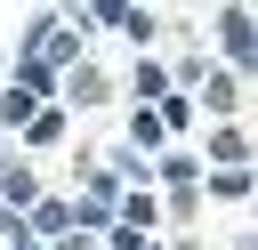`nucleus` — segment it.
Listing matches in <instances>:
<instances>
[{
    "label": "nucleus",
    "mask_w": 258,
    "mask_h": 250,
    "mask_svg": "<svg viewBox=\"0 0 258 250\" xmlns=\"http://www.w3.org/2000/svg\"><path fill=\"white\" fill-rule=\"evenodd\" d=\"M153 113H161V129H194V105H185V89H169Z\"/></svg>",
    "instance_id": "2eb2a0df"
},
{
    "label": "nucleus",
    "mask_w": 258,
    "mask_h": 250,
    "mask_svg": "<svg viewBox=\"0 0 258 250\" xmlns=\"http://www.w3.org/2000/svg\"><path fill=\"white\" fill-rule=\"evenodd\" d=\"M56 137H64V105H40L24 121V145H56Z\"/></svg>",
    "instance_id": "9d476101"
},
{
    "label": "nucleus",
    "mask_w": 258,
    "mask_h": 250,
    "mask_svg": "<svg viewBox=\"0 0 258 250\" xmlns=\"http://www.w3.org/2000/svg\"><path fill=\"white\" fill-rule=\"evenodd\" d=\"M153 177L169 185V202H177V210H194V185H202V161H194V153H161V161H153Z\"/></svg>",
    "instance_id": "f03ea898"
},
{
    "label": "nucleus",
    "mask_w": 258,
    "mask_h": 250,
    "mask_svg": "<svg viewBox=\"0 0 258 250\" xmlns=\"http://www.w3.org/2000/svg\"><path fill=\"white\" fill-rule=\"evenodd\" d=\"M218 48H226L234 73H250V65H258V16H250V8H218Z\"/></svg>",
    "instance_id": "f257e3e1"
},
{
    "label": "nucleus",
    "mask_w": 258,
    "mask_h": 250,
    "mask_svg": "<svg viewBox=\"0 0 258 250\" xmlns=\"http://www.w3.org/2000/svg\"><path fill=\"white\" fill-rule=\"evenodd\" d=\"M161 137H169V129H161V113H153V105H145V113H129V145H137V153H145V145H161Z\"/></svg>",
    "instance_id": "ddd939ff"
},
{
    "label": "nucleus",
    "mask_w": 258,
    "mask_h": 250,
    "mask_svg": "<svg viewBox=\"0 0 258 250\" xmlns=\"http://www.w3.org/2000/svg\"><path fill=\"white\" fill-rule=\"evenodd\" d=\"M234 250H258V234H242V242H234Z\"/></svg>",
    "instance_id": "a211bd4d"
},
{
    "label": "nucleus",
    "mask_w": 258,
    "mask_h": 250,
    "mask_svg": "<svg viewBox=\"0 0 258 250\" xmlns=\"http://www.w3.org/2000/svg\"><path fill=\"white\" fill-rule=\"evenodd\" d=\"M64 105H105V73L97 65H73L64 73Z\"/></svg>",
    "instance_id": "6e6552de"
},
{
    "label": "nucleus",
    "mask_w": 258,
    "mask_h": 250,
    "mask_svg": "<svg viewBox=\"0 0 258 250\" xmlns=\"http://www.w3.org/2000/svg\"><path fill=\"white\" fill-rule=\"evenodd\" d=\"M105 250H145V234H129V226H105Z\"/></svg>",
    "instance_id": "f3484780"
},
{
    "label": "nucleus",
    "mask_w": 258,
    "mask_h": 250,
    "mask_svg": "<svg viewBox=\"0 0 258 250\" xmlns=\"http://www.w3.org/2000/svg\"><path fill=\"white\" fill-rule=\"evenodd\" d=\"M8 89H24V97H40V105H48V97H56V73H48L40 56H16V81H8Z\"/></svg>",
    "instance_id": "0eeeda50"
},
{
    "label": "nucleus",
    "mask_w": 258,
    "mask_h": 250,
    "mask_svg": "<svg viewBox=\"0 0 258 250\" xmlns=\"http://www.w3.org/2000/svg\"><path fill=\"white\" fill-rule=\"evenodd\" d=\"M129 89H137V105H161V97H169V65H161V56H137Z\"/></svg>",
    "instance_id": "39448f33"
},
{
    "label": "nucleus",
    "mask_w": 258,
    "mask_h": 250,
    "mask_svg": "<svg viewBox=\"0 0 258 250\" xmlns=\"http://www.w3.org/2000/svg\"><path fill=\"white\" fill-rule=\"evenodd\" d=\"M40 113V97H24V89H0V129H24Z\"/></svg>",
    "instance_id": "f8f14e48"
},
{
    "label": "nucleus",
    "mask_w": 258,
    "mask_h": 250,
    "mask_svg": "<svg viewBox=\"0 0 258 250\" xmlns=\"http://www.w3.org/2000/svg\"><path fill=\"white\" fill-rule=\"evenodd\" d=\"M210 169H250V145H242V129H210Z\"/></svg>",
    "instance_id": "423d86ee"
},
{
    "label": "nucleus",
    "mask_w": 258,
    "mask_h": 250,
    "mask_svg": "<svg viewBox=\"0 0 258 250\" xmlns=\"http://www.w3.org/2000/svg\"><path fill=\"white\" fill-rule=\"evenodd\" d=\"M121 226L145 234V226H153V194H129V202H121Z\"/></svg>",
    "instance_id": "dca6fc26"
},
{
    "label": "nucleus",
    "mask_w": 258,
    "mask_h": 250,
    "mask_svg": "<svg viewBox=\"0 0 258 250\" xmlns=\"http://www.w3.org/2000/svg\"><path fill=\"white\" fill-rule=\"evenodd\" d=\"M202 194H218V202H242V194H258V169H210V177H202Z\"/></svg>",
    "instance_id": "1a4fd4ad"
},
{
    "label": "nucleus",
    "mask_w": 258,
    "mask_h": 250,
    "mask_svg": "<svg viewBox=\"0 0 258 250\" xmlns=\"http://www.w3.org/2000/svg\"><path fill=\"white\" fill-rule=\"evenodd\" d=\"M24 226H32V242H48V234H56V242H64V234H73V202H56V194H40V202H32V218H24Z\"/></svg>",
    "instance_id": "20e7f679"
},
{
    "label": "nucleus",
    "mask_w": 258,
    "mask_h": 250,
    "mask_svg": "<svg viewBox=\"0 0 258 250\" xmlns=\"http://www.w3.org/2000/svg\"><path fill=\"white\" fill-rule=\"evenodd\" d=\"M234 97H242L234 73H210V81H202V113H234Z\"/></svg>",
    "instance_id": "9b49d317"
},
{
    "label": "nucleus",
    "mask_w": 258,
    "mask_h": 250,
    "mask_svg": "<svg viewBox=\"0 0 258 250\" xmlns=\"http://www.w3.org/2000/svg\"><path fill=\"white\" fill-rule=\"evenodd\" d=\"M32 202H40V177H32L24 161H8V169H0V210H16V218H24Z\"/></svg>",
    "instance_id": "7ed1b4c3"
},
{
    "label": "nucleus",
    "mask_w": 258,
    "mask_h": 250,
    "mask_svg": "<svg viewBox=\"0 0 258 250\" xmlns=\"http://www.w3.org/2000/svg\"><path fill=\"white\" fill-rule=\"evenodd\" d=\"M113 32H129V40H153L161 24H153V8H121V16H113Z\"/></svg>",
    "instance_id": "4468645a"
},
{
    "label": "nucleus",
    "mask_w": 258,
    "mask_h": 250,
    "mask_svg": "<svg viewBox=\"0 0 258 250\" xmlns=\"http://www.w3.org/2000/svg\"><path fill=\"white\" fill-rule=\"evenodd\" d=\"M145 250H153V242H145Z\"/></svg>",
    "instance_id": "6ab92c4d"
}]
</instances>
